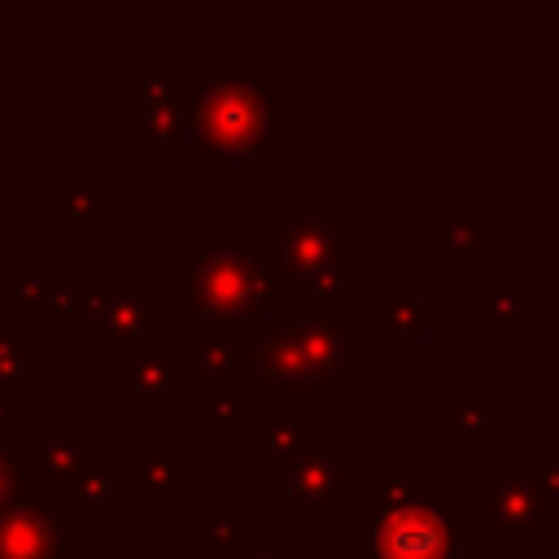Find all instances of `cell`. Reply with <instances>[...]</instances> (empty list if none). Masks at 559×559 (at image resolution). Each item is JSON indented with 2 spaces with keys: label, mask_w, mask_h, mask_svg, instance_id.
Wrapping results in <instances>:
<instances>
[{
  "label": "cell",
  "mask_w": 559,
  "mask_h": 559,
  "mask_svg": "<svg viewBox=\"0 0 559 559\" xmlns=\"http://www.w3.org/2000/svg\"><path fill=\"white\" fill-rule=\"evenodd\" d=\"M48 214H52L74 240H87L92 227L109 218V175H92V179L52 175V179H48Z\"/></svg>",
  "instance_id": "2e32d148"
},
{
  "label": "cell",
  "mask_w": 559,
  "mask_h": 559,
  "mask_svg": "<svg viewBox=\"0 0 559 559\" xmlns=\"http://www.w3.org/2000/svg\"><path fill=\"white\" fill-rule=\"evenodd\" d=\"M424 240H428V258H480L485 253V231L476 218H428Z\"/></svg>",
  "instance_id": "ffe728a7"
},
{
  "label": "cell",
  "mask_w": 559,
  "mask_h": 559,
  "mask_svg": "<svg viewBox=\"0 0 559 559\" xmlns=\"http://www.w3.org/2000/svg\"><path fill=\"white\" fill-rule=\"evenodd\" d=\"M467 511L485 520L493 537H502L511 550H520L528 537H537L550 520V502L533 489V480L520 472V463L493 459L480 476L467 480Z\"/></svg>",
  "instance_id": "ba28073f"
},
{
  "label": "cell",
  "mask_w": 559,
  "mask_h": 559,
  "mask_svg": "<svg viewBox=\"0 0 559 559\" xmlns=\"http://www.w3.org/2000/svg\"><path fill=\"white\" fill-rule=\"evenodd\" d=\"M114 498H118V472L105 454H92L87 467L70 480L61 502L70 507V515H105L114 507Z\"/></svg>",
  "instance_id": "d6986e66"
},
{
  "label": "cell",
  "mask_w": 559,
  "mask_h": 559,
  "mask_svg": "<svg viewBox=\"0 0 559 559\" xmlns=\"http://www.w3.org/2000/svg\"><path fill=\"white\" fill-rule=\"evenodd\" d=\"M445 419H450V432L454 437H480L489 428V406H485V397L463 393V397H450L445 402Z\"/></svg>",
  "instance_id": "484cf974"
},
{
  "label": "cell",
  "mask_w": 559,
  "mask_h": 559,
  "mask_svg": "<svg viewBox=\"0 0 559 559\" xmlns=\"http://www.w3.org/2000/svg\"><path fill=\"white\" fill-rule=\"evenodd\" d=\"M275 297L266 258L240 240H188V306L210 328H240Z\"/></svg>",
  "instance_id": "3957f363"
},
{
  "label": "cell",
  "mask_w": 559,
  "mask_h": 559,
  "mask_svg": "<svg viewBox=\"0 0 559 559\" xmlns=\"http://www.w3.org/2000/svg\"><path fill=\"white\" fill-rule=\"evenodd\" d=\"M61 559H79V555H70V550H66V555H61Z\"/></svg>",
  "instance_id": "1f68e13d"
},
{
  "label": "cell",
  "mask_w": 559,
  "mask_h": 559,
  "mask_svg": "<svg viewBox=\"0 0 559 559\" xmlns=\"http://www.w3.org/2000/svg\"><path fill=\"white\" fill-rule=\"evenodd\" d=\"M192 92H197V79H179L166 57H153L148 70H140L127 83V131L131 140H144L148 157H166L175 140L188 135Z\"/></svg>",
  "instance_id": "8992f818"
},
{
  "label": "cell",
  "mask_w": 559,
  "mask_h": 559,
  "mask_svg": "<svg viewBox=\"0 0 559 559\" xmlns=\"http://www.w3.org/2000/svg\"><path fill=\"white\" fill-rule=\"evenodd\" d=\"M463 546V520L445 511L441 498L411 502L402 511L376 515L367 528V559H454Z\"/></svg>",
  "instance_id": "9c48e42d"
},
{
  "label": "cell",
  "mask_w": 559,
  "mask_h": 559,
  "mask_svg": "<svg viewBox=\"0 0 559 559\" xmlns=\"http://www.w3.org/2000/svg\"><path fill=\"white\" fill-rule=\"evenodd\" d=\"M345 249L349 227L323 197H288L266 223V271L284 301V314L301 319H349L345 297Z\"/></svg>",
  "instance_id": "7a4b0ae2"
},
{
  "label": "cell",
  "mask_w": 559,
  "mask_h": 559,
  "mask_svg": "<svg viewBox=\"0 0 559 559\" xmlns=\"http://www.w3.org/2000/svg\"><path fill=\"white\" fill-rule=\"evenodd\" d=\"M240 559H288V533H253Z\"/></svg>",
  "instance_id": "83f0119b"
},
{
  "label": "cell",
  "mask_w": 559,
  "mask_h": 559,
  "mask_svg": "<svg viewBox=\"0 0 559 559\" xmlns=\"http://www.w3.org/2000/svg\"><path fill=\"white\" fill-rule=\"evenodd\" d=\"M288 515L341 520L349 511V441L345 437H306L293 454L284 485Z\"/></svg>",
  "instance_id": "30bf717a"
},
{
  "label": "cell",
  "mask_w": 559,
  "mask_h": 559,
  "mask_svg": "<svg viewBox=\"0 0 559 559\" xmlns=\"http://www.w3.org/2000/svg\"><path fill=\"white\" fill-rule=\"evenodd\" d=\"M105 371H109L105 393L122 402L131 419H162L197 384L188 358L175 354L170 345H144L131 354H118L105 362Z\"/></svg>",
  "instance_id": "52a82bcc"
},
{
  "label": "cell",
  "mask_w": 559,
  "mask_h": 559,
  "mask_svg": "<svg viewBox=\"0 0 559 559\" xmlns=\"http://www.w3.org/2000/svg\"><path fill=\"white\" fill-rule=\"evenodd\" d=\"M100 275L48 280V275H17L9 288V319H87L96 301Z\"/></svg>",
  "instance_id": "7c38bea8"
},
{
  "label": "cell",
  "mask_w": 559,
  "mask_h": 559,
  "mask_svg": "<svg viewBox=\"0 0 559 559\" xmlns=\"http://www.w3.org/2000/svg\"><path fill=\"white\" fill-rule=\"evenodd\" d=\"M249 537H253L249 515H240V511H218V515H205V542H210L214 550H231V555H240Z\"/></svg>",
  "instance_id": "d4e9b609"
},
{
  "label": "cell",
  "mask_w": 559,
  "mask_h": 559,
  "mask_svg": "<svg viewBox=\"0 0 559 559\" xmlns=\"http://www.w3.org/2000/svg\"><path fill=\"white\" fill-rule=\"evenodd\" d=\"M66 515L48 493H22L0 511V559H61Z\"/></svg>",
  "instance_id": "8fae6325"
},
{
  "label": "cell",
  "mask_w": 559,
  "mask_h": 559,
  "mask_svg": "<svg viewBox=\"0 0 559 559\" xmlns=\"http://www.w3.org/2000/svg\"><path fill=\"white\" fill-rule=\"evenodd\" d=\"M485 328L493 336H520L524 332V288H520V280H489V288H485Z\"/></svg>",
  "instance_id": "603a6c76"
},
{
  "label": "cell",
  "mask_w": 559,
  "mask_h": 559,
  "mask_svg": "<svg viewBox=\"0 0 559 559\" xmlns=\"http://www.w3.org/2000/svg\"><path fill=\"white\" fill-rule=\"evenodd\" d=\"M87 459H92V441L83 432H74L66 415H48V428L39 437H31L22 463H26V472H35L48 485V498L57 502V498H66L70 480L87 467Z\"/></svg>",
  "instance_id": "4fadbf2b"
},
{
  "label": "cell",
  "mask_w": 559,
  "mask_h": 559,
  "mask_svg": "<svg viewBox=\"0 0 559 559\" xmlns=\"http://www.w3.org/2000/svg\"><path fill=\"white\" fill-rule=\"evenodd\" d=\"M118 493L127 498H188L192 493V463L175 454L166 437H153L144 454H131L118 472Z\"/></svg>",
  "instance_id": "5bb4252c"
},
{
  "label": "cell",
  "mask_w": 559,
  "mask_h": 559,
  "mask_svg": "<svg viewBox=\"0 0 559 559\" xmlns=\"http://www.w3.org/2000/svg\"><path fill=\"white\" fill-rule=\"evenodd\" d=\"M197 384L205 389H218V384H240V371H245V349H240V336L236 328H201L188 336V349H183Z\"/></svg>",
  "instance_id": "ac0fdd59"
},
{
  "label": "cell",
  "mask_w": 559,
  "mask_h": 559,
  "mask_svg": "<svg viewBox=\"0 0 559 559\" xmlns=\"http://www.w3.org/2000/svg\"><path fill=\"white\" fill-rule=\"evenodd\" d=\"M245 349L240 384L249 397H345L349 362L367 354V336L349 332V319L258 314L236 328Z\"/></svg>",
  "instance_id": "6da1fadb"
},
{
  "label": "cell",
  "mask_w": 559,
  "mask_h": 559,
  "mask_svg": "<svg viewBox=\"0 0 559 559\" xmlns=\"http://www.w3.org/2000/svg\"><path fill=\"white\" fill-rule=\"evenodd\" d=\"M4 445H9V432H4V428H0V450H4Z\"/></svg>",
  "instance_id": "4dcf8cb0"
},
{
  "label": "cell",
  "mask_w": 559,
  "mask_h": 559,
  "mask_svg": "<svg viewBox=\"0 0 559 559\" xmlns=\"http://www.w3.org/2000/svg\"><path fill=\"white\" fill-rule=\"evenodd\" d=\"M424 498H428V480L424 476H371L367 480V511H371V520L389 515V511H402L411 502H424Z\"/></svg>",
  "instance_id": "cb8c5ba5"
},
{
  "label": "cell",
  "mask_w": 559,
  "mask_h": 559,
  "mask_svg": "<svg viewBox=\"0 0 559 559\" xmlns=\"http://www.w3.org/2000/svg\"><path fill=\"white\" fill-rule=\"evenodd\" d=\"M22 485H26V463L13 454V445H4L0 450V511L22 498Z\"/></svg>",
  "instance_id": "4316f807"
},
{
  "label": "cell",
  "mask_w": 559,
  "mask_h": 559,
  "mask_svg": "<svg viewBox=\"0 0 559 559\" xmlns=\"http://www.w3.org/2000/svg\"><path fill=\"white\" fill-rule=\"evenodd\" d=\"M0 393L22 402L31 393V341L13 332V319L0 314Z\"/></svg>",
  "instance_id": "44dd1931"
},
{
  "label": "cell",
  "mask_w": 559,
  "mask_h": 559,
  "mask_svg": "<svg viewBox=\"0 0 559 559\" xmlns=\"http://www.w3.org/2000/svg\"><path fill=\"white\" fill-rule=\"evenodd\" d=\"M9 114H13V105H9V96H0V157L13 153V144H9Z\"/></svg>",
  "instance_id": "f1b7e54d"
},
{
  "label": "cell",
  "mask_w": 559,
  "mask_h": 559,
  "mask_svg": "<svg viewBox=\"0 0 559 559\" xmlns=\"http://www.w3.org/2000/svg\"><path fill=\"white\" fill-rule=\"evenodd\" d=\"M144 345H170V301L144 275H100L87 310V354L109 362Z\"/></svg>",
  "instance_id": "5b68a950"
},
{
  "label": "cell",
  "mask_w": 559,
  "mask_h": 559,
  "mask_svg": "<svg viewBox=\"0 0 559 559\" xmlns=\"http://www.w3.org/2000/svg\"><path fill=\"white\" fill-rule=\"evenodd\" d=\"M253 424L249 406H245V393L236 384H218V389H205V432L218 437V441H231V437H245Z\"/></svg>",
  "instance_id": "7402d4cb"
},
{
  "label": "cell",
  "mask_w": 559,
  "mask_h": 559,
  "mask_svg": "<svg viewBox=\"0 0 559 559\" xmlns=\"http://www.w3.org/2000/svg\"><path fill=\"white\" fill-rule=\"evenodd\" d=\"M428 328V301L411 293V284L402 275L389 280L384 293L367 297V341L384 336V341H411Z\"/></svg>",
  "instance_id": "e0dca14e"
},
{
  "label": "cell",
  "mask_w": 559,
  "mask_h": 559,
  "mask_svg": "<svg viewBox=\"0 0 559 559\" xmlns=\"http://www.w3.org/2000/svg\"><path fill=\"white\" fill-rule=\"evenodd\" d=\"M266 83L245 79H197L188 157H240L266 148Z\"/></svg>",
  "instance_id": "277c9868"
},
{
  "label": "cell",
  "mask_w": 559,
  "mask_h": 559,
  "mask_svg": "<svg viewBox=\"0 0 559 559\" xmlns=\"http://www.w3.org/2000/svg\"><path fill=\"white\" fill-rule=\"evenodd\" d=\"M328 559H367V555H328Z\"/></svg>",
  "instance_id": "f546056e"
},
{
  "label": "cell",
  "mask_w": 559,
  "mask_h": 559,
  "mask_svg": "<svg viewBox=\"0 0 559 559\" xmlns=\"http://www.w3.org/2000/svg\"><path fill=\"white\" fill-rule=\"evenodd\" d=\"M301 441H306V424H301V415H293V411L253 415V424H249V432H245V450L266 463V493L280 498V502H284L288 467H293V454L301 450Z\"/></svg>",
  "instance_id": "9a60e30c"
}]
</instances>
